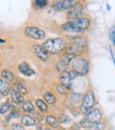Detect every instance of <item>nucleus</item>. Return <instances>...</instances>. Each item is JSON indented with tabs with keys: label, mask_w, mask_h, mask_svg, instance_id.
Segmentation results:
<instances>
[{
	"label": "nucleus",
	"mask_w": 115,
	"mask_h": 130,
	"mask_svg": "<svg viewBox=\"0 0 115 130\" xmlns=\"http://www.w3.org/2000/svg\"><path fill=\"white\" fill-rule=\"evenodd\" d=\"M89 25L90 21L88 18H77L64 23L61 26V29L67 33H81L86 30Z\"/></svg>",
	"instance_id": "nucleus-1"
},
{
	"label": "nucleus",
	"mask_w": 115,
	"mask_h": 130,
	"mask_svg": "<svg viewBox=\"0 0 115 130\" xmlns=\"http://www.w3.org/2000/svg\"><path fill=\"white\" fill-rule=\"evenodd\" d=\"M43 47L49 54H58L65 49V43L61 38L48 39L43 43Z\"/></svg>",
	"instance_id": "nucleus-2"
},
{
	"label": "nucleus",
	"mask_w": 115,
	"mask_h": 130,
	"mask_svg": "<svg viewBox=\"0 0 115 130\" xmlns=\"http://www.w3.org/2000/svg\"><path fill=\"white\" fill-rule=\"evenodd\" d=\"M102 119L101 111L97 108H94L89 112L87 113L86 117L80 122V127L84 128H90V127L95 123L100 122Z\"/></svg>",
	"instance_id": "nucleus-3"
},
{
	"label": "nucleus",
	"mask_w": 115,
	"mask_h": 130,
	"mask_svg": "<svg viewBox=\"0 0 115 130\" xmlns=\"http://www.w3.org/2000/svg\"><path fill=\"white\" fill-rule=\"evenodd\" d=\"M73 71L75 72L77 74H83L85 75L89 72V64L88 61L84 58H74L72 61Z\"/></svg>",
	"instance_id": "nucleus-4"
},
{
	"label": "nucleus",
	"mask_w": 115,
	"mask_h": 130,
	"mask_svg": "<svg viewBox=\"0 0 115 130\" xmlns=\"http://www.w3.org/2000/svg\"><path fill=\"white\" fill-rule=\"evenodd\" d=\"M94 104H95L94 92L91 90H89L86 94H85V96H83V104H81V112L85 113V114L89 112V111L92 110Z\"/></svg>",
	"instance_id": "nucleus-5"
},
{
	"label": "nucleus",
	"mask_w": 115,
	"mask_h": 130,
	"mask_svg": "<svg viewBox=\"0 0 115 130\" xmlns=\"http://www.w3.org/2000/svg\"><path fill=\"white\" fill-rule=\"evenodd\" d=\"M72 42L73 43H71L68 47V52L69 53H74L75 55L83 52L87 44L86 40L83 37H74L72 38Z\"/></svg>",
	"instance_id": "nucleus-6"
},
{
	"label": "nucleus",
	"mask_w": 115,
	"mask_h": 130,
	"mask_svg": "<svg viewBox=\"0 0 115 130\" xmlns=\"http://www.w3.org/2000/svg\"><path fill=\"white\" fill-rule=\"evenodd\" d=\"M25 35L35 40H42V39H44L45 37L44 31L40 29L39 27H33V26L27 27L25 28Z\"/></svg>",
	"instance_id": "nucleus-7"
},
{
	"label": "nucleus",
	"mask_w": 115,
	"mask_h": 130,
	"mask_svg": "<svg viewBox=\"0 0 115 130\" xmlns=\"http://www.w3.org/2000/svg\"><path fill=\"white\" fill-rule=\"evenodd\" d=\"M76 57L75 54L74 53H65L61 57L59 62L57 64V70L58 72H64L65 70V67L70 63L71 61L74 59V58Z\"/></svg>",
	"instance_id": "nucleus-8"
},
{
	"label": "nucleus",
	"mask_w": 115,
	"mask_h": 130,
	"mask_svg": "<svg viewBox=\"0 0 115 130\" xmlns=\"http://www.w3.org/2000/svg\"><path fill=\"white\" fill-rule=\"evenodd\" d=\"M83 7L81 4H74L72 7L69 8V11L67 12V17L69 19H77L83 14Z\"/></svg>",
	"instance_id": "nucleus-9"
},
{
	"label": "nucleus",
	"mask_w": 115,
	"mask_h": 130,
	"mask_svg": "<svg viewBox=\"0 0 115 130\" xmlns=\"http://www.w3.org/2000/svg\"><path fill=\"white\" fill-rule=\"evenodd\" d=\"M74 2L72 0H62V1H58L53 3L52 5V9L55 11H62L65 9H69L74 5Z\"/></svg>",
	"instance_id": "nucleus-10"
},
{
	"label": "nucleus",
	"mask_w": 115,
	"mask_h": 130,
	"mask_svg": "<svg viewBox=\"0 0 115 130\" xmlns=\"http://www.w3.org/2000/svg\"><path fill=\"white\" fill-rule=\"evenodd\" d=\"M33 50H34V52H35V54H36V56H37L42 61L46 62L47 60L49 59V53L43 49V46L38 45V44H35L34 46H33Z\"/></svg>",
	"instance_id": "nucleus-11"
},
{
	"label": "nucleus",
	"mask_w": 115,
	"mask_h": 130,
	"mask_svg": "<svg viewBox=\"0 0 115 130\" xmlns=\"http://www.w3.org/2000/svg\"><path fill=\"white\" fill-rule=\"evenodd\" d=\"M72 79L70 77V72H67V71H64L62 72L61 77H60V82L61 84L64 85L67 89H70L72 87Z\"/></svg>",
	"instance_id": "nucleus-12"
},
{
	"label": "nucleus",
	"mask_w": 115,
	"mask_h": 130,
	"mask_svg": "<svg viewBox=\"0 0 115 130\" xmlns=\"http://www.w3.org/2000/svg\"><path fill=\"white\" fill-rule=\"evenodd\" d=\"M9 93H11L10 84L3 79H0V94L2 96H8Z\"/></svg>",
	"instance_id": "nucleus-13"
},
{
	"label": "nucleus",
	"mask_w": 115,
	"mask_h": 130,
	"mask_svg": "<svg viewBox=\"0 0 115 130\" xmlns=\"http://www.w3.org/2000/svg\"><path fill=\"white\" fill-rule=\"evenodd\" d=\"M18 68H19L20 72H21V74H25V75H27V76H31V75H33V74H35L34 71H33L32 69L28 67V64L25 63V62H22V63L20 64Z\"/></svg>",
	"instance_id": "nucleus-14"
},
{
	"label": "nucleus",
	"mask_w": 115,
	"mask_h": 130,
	"mask_svg": "<svg viewBox=\"0 0 115 130\" xmlns=\"http://www.w3.org/2000/svg\"><path fill=\"white\" fill-rule=\"evenodd\" d=\"M21 123H22L23 125L27 126V127H29V126L36 125V120H35L32 117L29 116V115H25V116H23L22 119H21Z\"/></svg>",
	"instance_id": "nucleus-15"
},
{
	"label": "nucleus",
	"mask_w": 115,
	"mask_h": 130,
	"mask_svg": "<svg viewBox=\"0 0 115 130\" xmlns=\"http://www.w3.org/2000/svg\"><path fill=\"white\" fill-rule=\"evenodd\" d=\"M11 96H12V99L16 103H21V102L24 101V98H23L22 95L16 90L11 91Z\"/></svg>",
	"instance_id": "nucleus-16"
},
{
	"label": "nucleus",
	"mask_w": 115,
	"mask_h": 130,
	"mask_svg": "<svg viewBox=\"0 0 115 130\" xmlns=\"http://www.w3.org/2000/svg\"><path fill=\"white\" fill-rule=\"evenodd\" d=\"M1 76L3 79H5L6 82H12L13 80V74L9 70H3L2 71Z\"/></svg>",
	"instance_id": "nucleus-17"
},
{
	"label": "nucleus",
	"mask_w": 115,
	"mask_h": 130,
	"mask_svg": "<svg viewBox=\"0 0 115 130\" xmlns=\"http://www.w3.org/2000/svg\"><path fill=\"white\" fill-rule=\"evenodd\" d=\"M46 121H47V123L51 126V127H58V121L57 120V119H56L55 117L49 115V116L46 117Z\"/></svg>",
	"instance_id": "nucleus-18"
},
{
	"label": "nucleus",
	"mask_w": 115,
	"mask_h": 130,
	"mask_svg": "<svg viewBox=\"0 0 115 130\" xmlns=\"http://www.w3.org/2000/svg\"><path fill=\"white\" fill-rule=\"evenodd\" d=\"M43 98H44V100H45V102H46V103H48L50 104H52L56 103L55 96H54L52 93H49V92L45 93V94L43 95Z\"/></svg>",
	"instance_id": "nucleus-19"
},
{
	"label": "nucleus",
	"mask_w": 115,
	"mask_h": 130,
	"mask_svg": "<svg viewBox=\"0 0 115 130\" xmlns=\"http://www.w3.org/2000/svg\"><path fill=\"white\" fill-rule=\"evenodd\" d=\"M22 108H23V111H26V112H28V113H31L34 111V105H33L30 101L25 102L22 105Z\"/></svg>",
	"instance_id": "nucleus-20"
},
{
	"label": "nucleus",
	"mask_w": 115,
	"mask_h": 130,
	"mask_svg": "<svg viewBox=\"0 0 115 130\" xmlns=\"http://www.w3.org/2000/svg\"><path fill=\"white\" fill-rule=\"evenodd\" d=\"M12 88L14 89V90L18 91V92H20L21 94H26L27 93L26 88L20 83H14L13 85H12Z\"/></svg>",
	"instance_id": "nucleus-21"
},
{
	"label": "nucleus",
	"mask_w": 115,
	"mask_h": 130,
	"mask_svg": "<svg viewBox=\"0 0 115 130\" xmlns=\"http://www.w3.org/2000/svg\"><path fill=\"white\" fill-rule=\"evenodd\" d=\"M36 105H37V107L39 108L42 111H46L47 109H48L46 103H44V101H43V100L37 99V100H36Z\"/></svg>",
	"instance_id": "nucleus-22"
},
{
	"label": "nucleus",
	"mask_w": 115,
	"mask_h": 130,
	"mask_svg": "<svg viewBox=\"0 0 115 130\" xmlns=\"http://www.w3.org/2000/svg\"><path fill=\"white\" fill-rule=\"evenodd\" d=\"M10 108H11L10 103H9L8 101L5 102V103H4L1 106H0V113H1V114H4V113L7 112V111H9Z\"/></svg>",
	"instance_id": "nucleus-23"
},
{
	"label": "nucleus",
	"mask_w": 115,
	"mask_h": 130,
	"mask_svg": "<svg viewBox=\"0 0 115 130\" xmlns=\"http://www.w3.org/2000/svg\"><path fill=\"white\" fill-rule=\"evenodd\" d=\"M105 129V124L103 122H97V123L93 124L90 127L89 130H104Z\"/></svg>",
	"instance_id": "nucleus-24"
},
{
	"label": "nucleus",
	"mask_w": 115,
	"mask_h": 130,
	"mask_svg": "<svg viewBox=\"0 0 115 130\" xmlns=\"http://www.w3.org/2000/svg\"><path fill=\"white\" fill-rule=\"evenodd\" d=\"M47 5H48V1H46V0H36V1H35V5L37 8H43V7L46 6Z\"/></svg>",
	"instance_id": "nucleus-25"
},
{
	"label": "nucleus",
	"mask_w": 115,
	"mask_h": 130,
	"mask_svg": "<svg viewBox=\"0 0 115 130\" xmlns=\"http://www.w3.org/2000/svg\"><path fill=\"white\" fill-rule=\"evenodd\" d=\"M109 38H110L111 41H112L115 46V24L111 27L110 32H109Z\"/></svg>",
	"instance_id": "nucleus-26"
},
{
	"label": "nucleus",
	"mask_w": 115,
	"mask_h": 130,
	"mask_svg": "<svg viewBox=\"0 0 115 130\" xmlns=\"http://www.w3.org/2000/svg\"><path fill=\"white\" fill-rule=\"evenodd\" d=\"M67 90H68V89H67L64 85H62V84H60V85L57 86V91H58V93H60V94H62V95L67 94Z\"/></svg>",
	"instance_id": "nucleus-27"
},
{
	"label": "nucleus",
	"mask_w": 115,
	"mask_h": 130,
	"mask_svg": "<svg viewBox=\"0 0 115 130\" xmlns=\"http://www.w3.org/2000/svg\"><path fill=\"white\" fill-rule=\"evenodd\" d=\"M20 117V112L17 111H12L10 112V114H9L8 118H7V120H11L12 119H17Z\"/></svg>",
	"instance_id": "nucleus-28"
},
{
	"label": "nucleus",
	"mask_w": 115,
	"mask_h": 130,
	"mask_svg": "<svg viewBox=\"0 0 115 130\" xmlns=\"http://www.w3.org/2000/svg\"><path fill=\"white\" fill-rule=\"evenodd\" d=\"M11 129L12 130H24V127L21 124H19V123H14L12 125L11 127Z\"/></svg>",
	"instance_id": "nucleus-29"
},
{
	"label": "nucleus",
	"mask_w": 115,
	"mask_h": 130,
	"mask_svg": "<svg viewBox=\"0 0 115 130\" xmlns=\"http://www.w3.org/2000/svg\"><path fill=\"white\" fill-rule=\"evenodd\" d=\"M71 98H72L73 100H75V101H80V100L83 98V96H81V95L77 94V93H73V94L71 95Z\"/></svg>",
	"instance_id": "nucleus-30"
},
{
	"label": "nucleus",
	"mask_w": 115,
	"mask_h": 130,
	"mask_svg": "<svg viewBox=\"0 0 115 130\" xmlns=\"http://www.w3.org/2000/svg\"><path fill=\"white\" fill-rule=\"evenodd\" d=\"M58 121H59L60 123H65V122L69 121V119L67 115H61V116H59V118H58Z\"/></svg>",
	"instance_id": "nucleus-31"
},
{
	"label": "nucleus",
	"mask_w": 115,
	"mask_h": 130,
	"mask_svg": "<svg viewBox=\"0 0 115 130\" xmlns=\"http://www.w3.org/2000/svg\"><path fill=\"white\" fill-rule=\"evenodd\" d=\"M110 52H111V56H112V60H113V63L115 65V58H114L113 53H112V49H111V48H110Z\"/></svg>",
	"instance_id": "nucleus-32"
},
{
	"label": "nucleus",
	"mask_w": 115,
	"mask_h": 130,
	"mask_svg": "<svg viewBox=\"0 0 115 130\" xmlns=\"http://www.w3.org/2000/svg\"><path fill=\"white\" fill-rule=\"evenodd\" d=\"M36 130H44L43 127V126L41 125V124H39V125L37 126V127H36Z\"/></svg>",
	"instance_id": "nucleus-33"
},
{
	"label": "nucleus",
	"mask_w": 115,
	"mask_h": 130,
	"mask_svg": "<svg viewBox=\"0 0 115 130\" xmlns=\"http://www.w3.org/2000/svg\"><path fill=\"white\" fill-rule=\"evenodd\" d=\"M72 128H73V129H74V130H79V129H80V127H78L77 124H74V127H73Z\"/></svg>",
	"instance_id": "nucleus-34"
},
{
	"label": "nucleus",
	"mask_w": 115,
	"mask_h": 130,
	"mask_svg": "<svg viewBox=\"0 0 115 130\" xmlns=\"http://www.w3.org/2000/svg\"><path fill=\"white\" fill-rule=\"evenodd\" d=\"M106 8H107V10H108V11H110V10H111V6H110V5H108V4H107V5H106Z\"/></svg>",
	"instance_id": "nucleus-35"
},
{
	"label": "nucleus",
	"mask_w": 115,
	"mask_h": 130,
	"mask_svg": "<svg viewBox=\"0 0 115 130\" xmlns=\"http://www.w3.org/2000/svg\"><path fill=\"white\" fill-rule=\"evenodd\" d=\"M46 130H51V129H50V128H47Z\"/></svg>",
	"instance_id": "nucleus-36"
},
{
	"label": "nucleus",
	"mask_w": 115,
	"mask_h": 130,
	"mask_svg": "<svg viewBox=\"0 0 115 130\" xmlns=\"http://www.w3.org/2000/svg\"></svg>",
	"instance_id": "nucleus-37"
}]
</instances>
